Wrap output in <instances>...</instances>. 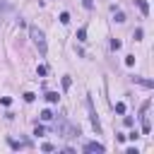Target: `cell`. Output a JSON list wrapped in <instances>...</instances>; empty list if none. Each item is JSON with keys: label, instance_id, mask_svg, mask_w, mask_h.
<instances>
[{"label": "cell", "instance_id": "5bb4252c", "mask_svg": "<svg viewBox=\"0 0 154 154\" xmlns=\"http://www.w3.org/2000/svg\"><path fill=\"white\" fill-rule=\"evenodd\" d=\"M34 99H36V94H31V92L24 94V101H34Z\"/></svg>", "mask_w": 154, "mask_h": 154}, {"label": "cell", "instance_id": "9a60e30c", "mask_svg": "<svg viewBox=\"0 0 154 154\" xmlns=\"http://www.w3.org/2000/svg\"><path fill=\"white\" fill-rule=\"evenodd\" d=\"M0 104H3V106H10V104H12V99H10V96H3V99H0Z\"/></svg>", "mask_w": 154, "mask_h": 154}, {"label": "cell", "instance_id": "ba28073f", "mask_svg": "<svg viewBox=\"0 0 154 154\" xmlns=\"http://www.w3.org/2000/svg\"><path fill=\"white\" fill-rule=\"evenodd\" d=\"M77 41H87V29H84V27L77 31Z\"/></svg>", "mask_w": 154, "mask_h": 154}, {"label": "cell", "instance_id": "9c48e42d", "mask_svg": "<svg viewBox=\"0 0 154 154\" xmlns=\"http://www.w3.org/2000/svg\"><path fill=\"white\" fill-rule=\"evenodd\" d=\"M34 135H36V137H41V135H44V125H36L34 128Z\"/></svg>", "mask_w": 154, "mask_h": 154}, {"label": "cell", "instance_id": "8992f818", "mask_svg": "<svg viewBox=\"0 0 154 154\" xmlns=\"http://www.w3.org/2000/svg\"><path fill=\"white\" fill-rule=\"evenodd\" d=\"M58 99H60V96H58V92H48V94H46V101H48V104H55Z\"/></svg>", "mask_w": 154, "mask_h": 154}, {"label": "cell", "instance_id": "ac0fdd59", "mask_svg": "<svg viewBox=\"0 0 154 154\" xmlns=\"http://www.w3.org/2000/svg\"><path fill=\"white\" fill-rule=\"evenodd\" d=\"M5 12H10V5H7V3L0 5V15H5Z\"/></svg>", "mask_w": 154, "mask_h": 154}, {"label": "cell", "instance_id": "7a4b0ae2", "mask_svg": "<svg viewBox=\"0 0 154 154\" xmlns=\"http://www.w3.org/2000/svg\"><path fill=\"white\" fill-rule=\"evenodd\" d=\"M87 106H89V116H92V125H94V130H96V132H99V130H101V123H99V116H96V111H94L92 99H87Z\"/></svg>", "mask_w": 154, "mask_h": 154}, {"label": "cell", "instance_id": "7c38bea8", "mask_svg": "<svg viewBox=\"0 0 154 154\" xmlns=\"http://www.w3.org/2000/svg\"><path fill=\"white\" fill-rule=\"evenodd\" d=\"M116 22H125V15L118 10V12H116Z\"/></svg>", "mask_w": 154, "mask_h": 154}, {"label": "cell", "instance_id": "8fae6325", "mask_svg": "<svg viewBox=\"0 0 154 154\" xmlns=\"http://www.w3.org/2000/svg\"><path fill=\"white\" fill-rule=\"evenodd\" d=\"M70 84H72L70 77H63V89H70Z\"/></svg>", "mask_w": 154, "mask_h": 154}, {"label": "cell", "instance_id": "2e32d148", "mask_svg": "<svg viewBox=\"0 0 154 154\" xmlns=\"http://www.w3.org/2000/svg\"><path fill=\"white\" fill-rule=\"evenodd\" d=\"M60 22H63V24H68V22H70V15H68V12H63V15H60Z\"/></svg>", "mask_w": 154, "mask_h": 154}, {"label": "cell", "instance_id": "3957f363", "mask_svg": "<svg viewBox=\"0 0 154 154\" xmlns=\"http://www.w3.org/2000/svg\"><path fill=\"white\" fill-rule=\"evenodd\" d=\"M84 152H104V145H99V142H87V145H84Z\"/></svg>", "mask_w": 154, "mask_h": 154}, {"label": "cell", "instance_id": "e0dca14e", "mask_svg": "<svg viewBox=\"0 0 154 154\" xmlns=\"http://www.w3.org/2000/svg\"><path fill=\"white\" fill-rule=\"evenodd\" d=\"M36 72H38V75H41V77H44V75H46L48 70H46V65H38V68H36Z\"/></svg>", "mask_w": 154, "mask_h": 154}, {"label": "cell", "instance_id": "30bf717a", "mask_svg": "<svg viewBox=\"0 0 154 154\" xmlns=\"http://www.w3.org/2000/svg\"><path fill=\"white\" fill-rule=\"evenodd\" d=\"M41 118H44V121H51V118H53V113H51V111H48V108H46V111H44V113H41Z\"/></svg>", "mask_w": 154, "mask_h": 154}, {"label": "cell", "instance_id": "52a82bcc", "mask_svg": "<svg viewBox=\"0 0 154 154\" xmlns=\"http://www.w3.org/2000/svg\"><path fill=\"white\" fill-rule=\"evenodd\" d=\"M135 82H140V84H142V87H147V89H149V87H154V82H152V80H140V77H135Z\"/></svg>", "mask_w": 154, "mask_h": 154}, {"label": "cell", "instance_id": "d6986e66", "mask_svg": "<svg viewBox=\"0 0 154 154\" xmlns=\"http://www.w3.org/2000/svg\"><path fill=\"white\" fill-rule=\"evenodd\" d=\"M125 65H135V55H128L125 58Z\"/></svg>", "mask_w": 154, "mask_h": 154}, {"label": "cell", "instance_id": "5b68a950", "mask_svg": "<svg viewBox=\"0 0 154 154\" xmlns=\"http://www.w3.org/2000/svg\"><path fill=\"white\" fill-rule=\"evenodd\" d=\"M137 7H140V12L147 17L149 15V3H147V0H137Z\"/></svg>", "mask_w": 154, "mask_h": 154}, {"label": "cell", "instance_id": "277c9868", "mask_svg": "<svg viewBox=\"0 0 154 154\" xmlns=\"http://www.w3.org/2000/svg\"><path fill=\"white\" fill-rule=\"evenodd\" d=\"M152 123H149V116H142V135H149Z\"/></svg>", "mask_w": 154, "mask_h": 154}, {"label": "cell", "instance_id": "4fadbf2b", "mask_svg": "<svg viewBox=\"0 0 154 154\" xmlns=\"http://www.w3.org/2000/svg\"><path fill=\"white\" fill-rule=\"evenodd\" d=\"M111 48H113V51L121 48V41H118V38H113V41H111Z\"/></svg>", "mask_w": 154, "mask_h": 154}, {"label": "cell", "instance_id": "6da1fadb", "mask_svg": "<svg viewBox=\"0 0 154 154\" xmlns=\"http://www.w3.org/2000/svg\"><path fill=\"white\" fill-rule=\"evenodd\" d=\"M29 34H31V38H34V44H36V48H38V53L41 55H46V36H44V31L38 29V27H31L29 29Z\"/></svg>", "mask_w": 154, "mask_h": 154}, {"label": "cell", "instance_id": "ffe728a7", "mask_svg": "<svg viewBox=\"0 0 154 154\" xmlns=\"http://www.w3.org/2000/svg\"><path fill=\"white\" fill-rule=\"evenodd\" d=\"M116 111H118V113H125V104H116Z\"/></svg>", "mask_w": 154, "mask_h": 154}]
</instances>
